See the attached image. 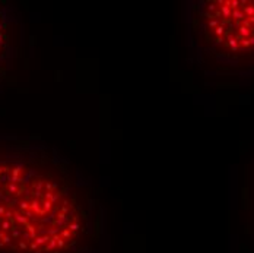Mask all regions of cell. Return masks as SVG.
I'll list each match as a JSON object with an SVG mask.
<instances>
[{
    "instance_id": "obj_1",
    "label": "cell",
    "mask_w": 254,
    "mask_h": 253,
    "mask_svg": "<svg viewBox=\"0 0 254 253\" xmlns=\"http://www.w3.org/2000/svg\"><path fill=\"white\" fill-rule=\"evenodd\" d=\"M102 206L54 148L0 139V253H96Z\"/></svg>"
},
{
    "instance_id": "obj_2",
    "label": "cell",
    "mask_w": 254,
    "mask_h": 253,
    "mask_svg": "<svg viewBox=\"0 0 254 253\" xmlns=\"http://www.w3.org/2000/svg\"><path fill=\"white\" fill-rule=\"evenodd\" d=\"M13 43V25L6 9L0 6V66L6 61Z\"/></svg>"
}]
</instances>
